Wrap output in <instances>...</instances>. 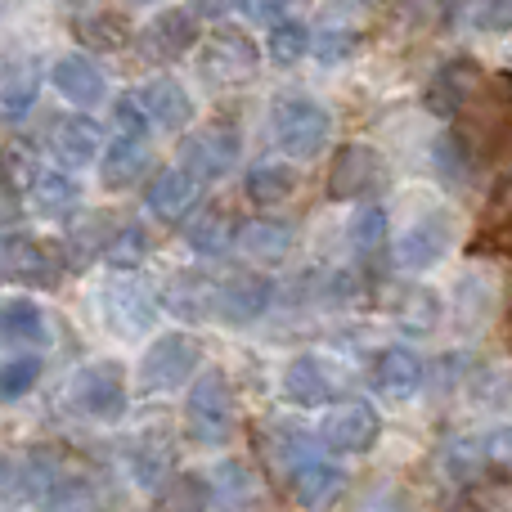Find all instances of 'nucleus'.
<instances>
[{"label": "nucleus", "instance_id": "obj_1", "mask_svg": "<svg viewBox=\"0 0 512 512\" xmlns=\"http://www.w3.org/2000/svg\"><path fill=\"white\" fill-rule=\"evenodd\" d=\"M270 122H274L279 149L301 162L319 158V153L328 149V140H333V117H328V108L315 104L310 95H301V90H288V95L274 99Z\"/></svg>", "mask_w": 512, "mask_h": 512}, {"label": "nucleus", "instance_id": "obj_2", "mask_svg": "<svg viewBox=\"0 0 512 512\" xmlns=\"http://www.w3.org/2000/svg\"><path fill=\"white\" fill-rule=\"evenodd\" d=\"M234 423H239V414H234L230 382H225L221 373H203V378L194 382V391H189V405H185L189 436H194L198 445H212L216 450V445H230Z\"/></svg>", "mask_w": 512, "mask_h": 512}, {"label": "nucleus", "instance_id": "obj_3", "mask_svg": "<svg viewBox=\"0 0 512 512\" xmlns=\"http://www.w3.org/2000/svg\"><path fill=\"white\" fill-rule=\"evenodd\" d=\"M256 68H261V50H256L252 36L239 32V27H221V32L207 41V50L198 54V72H203V81L216 90L248 86L256 77Z\"/></svg>", "mask_w": 512, "mask_h": 512}, {"label": "nucleus", "instance_id": "obj_4", "mask_svg": "<svg viewBox=\"0 0 512 512\" xmlns=\"http://www.w3.org/2000/svg\"><path fill=\"white\" fill-rule=\"evenodd\" d=\"M239 153H243V135L234 122H207V126H198L194 135L180 140V162H185V171L198 185L230 176Z\"/></svg>", "mask_w": 512, "mask_h": 512}, {"label": "nucleus", "instance_id": "obj_5", "mask_svg": "<svg viewBox=\"0 0 512 512\" xmlns=\"http://www.w3.org/2000/svg\"><path fill=\"white\" fill-rule=\"evenodd\" d=\"M68 400H72V409L86 414V418H104V423L122 418L126 414V373H122V364L95 360V364H86V369H77L72 382H68Z\"/></svg>", "mask_w": 512, "mask_h": 512}, {"label": "nucleus", "instance_id": "obj_6", "mask_svg": "<svg viewBox=\"0 0 512 512\" xmlns=\"http://www.w3.org/2000/svg\"><path fill=\"white\" fill-rule=\"evenodd\" d=\"M382 436V414L369 400H342L324 414L319 423V441L328 454H369Z\"/></svg>", "mask_w": 512, "mask_h": 512}, {"label": "nucleus", "instance_id": "obj_7", "mask_svg": "<svg viewBox=\"0 0 512 512\" xmlns=\"http://www.w3.org/2000/svg\"><path fill=\"white\" fill-rule=\"evenodd\" d=\"M198 364H203V346H198L194 337H185V333H167V337H158V342L144 351L140 382L149 391H176V387H185V382L194 378Z\"/></svg>", "mask_w": 512, "mask_h": 512}, {"label": "nucleus", "instance_id": "obj_8", "mask_svg": "<svg viewBox=\"0 0 512 512\" xmlns=\"http://www.w3.org/2000/svg\"><path fill=\"white\" fill-rule=\"evenodd\" d=\"M387 185V162L369 144H342L328 171V198L333 203H351V198H369Z\"/></svg>", "mask_w": 512, "mask_h": 512}, {"label": "nucleus", "instance_id": "obj_9", "mask_svg": "<svg viewBox=\"0 0 512 512\" xmlns=\"http://www.w3.org/2000/svg\"><path fill=\"white\" fill-rule=\"evenodd\" d=\"M481 86H486L481 63L459 54V59H450L445 68H436V77L427 81V108H432L436 117H445V122H454V117H463V108L481 95Z\"/></svg>", "mask_w": 512, "mask_h": 512}, {"label": "nucleus", "instance_id": "obj_10", "mask_svg": "<svg viewBox=\"0 0 512 512\" xmlns=\"http://www.w3.org/2000/svg\"><path fill=\"white\" fill-rule=\"evenodd\" d=\"M104 315L117 333H149L158 319V288H149L135 274H117L104 288Z\"/></svg>", "mask_w": 512, "mask_h": 512}, {"label": "nucleus", "instance_id": "obj_11", "mask_svg": "<svg viewBox=\"0 0 512 512\" xmlns=\"http://www.w3.org/2000/svg\"><path fill=\"white\" fill-rule=\"evenodd\" d=\"M216 301V315L225 319V324H252V319H261L265 310H270L274 301V283L265 279V274H234V279H225L221 288L212 292Z\"/></svg>", "mask_w": 512, "mask_h": 512}, {"label": "nucleus", "instance_id": "obj_12", "mask_svg": "<svg viewBox=\"0 0 512 512\" xmlns=\"http://www.w3.org/2000/svg\"><path fill=\"white\" fill-rule=\"evenodd\" d=\"M140 45H144L149 59H162V63L185 59V54L198 45V14H189V9H180V5L162 9V14L144 27Z\"/></svg>", "mask_w": 512, "mask_h": 512}, {"label": "nucleus", "instance_id": "obj_13", "mask_svg": "<svg viewBox=\"0 0 512 512\" xmlns=\"http://www.w3.org/2000/svg\"><path fill=\"white\" fill-rule=\"evenodd\" d=\"M45 149L63 162V167H86L99 158L104 149V135L90 117H50V131H45Z\"/></svg>", "mask_w": 512, "mask_h": 512}, {"label": "nucleus", "instance_id": "obj_14", "mask_svg": "<svg viewBox=\"0 0 512 512\" xmlns=\"http://www.w3.org/2000/svg\"><path fill=\"white\" fill-rule=\"evenodd\" d=\"M423 382H427V364H423V355L409 351V346H387V351L373 360V387L387 400L414 396Z\"/></svg>", "mask_w": 512, "mask_h": 512}, {"label": "nucleus", "instance_id": "obj_15", "mask_svg": "<svg viewBox=\"0 0 512 512\" xmlns=\"http://www.w3.org/2000/svg\"><path fill=\"white\" fill-rule=\"evenodd\" d=\"M135 95H140V108H144L153 131H158V126L162 131H180V126L194 122V99H189V90L180 86V81L158 77L144 90H135Z\"/></svg>", "mask_w": 512, "mask_h": 512}, {"label": "nucleus", "instance_id": "obj_16", "mask_svg": "<svg viewBox=\"0 0 512 512\" xmlns=\"http://www.w3.org/2000/svg\"><path fill=\"white\" fill-rule=\"evenodd\" d=\"M315 54H319V63H342V59H351L355 50L364 45V18L355 14L351 5H333L324 14V23H319V32H315Z\"/></svg>", "mask_w": 512, "mask_h": 512}, {"label": "nucleus", "instance_id": "obj_17", "mask_svg": "<svg viewBox=\"0 0 512 512\" xmlns=\"http://www.w3.org/2000/svg\"><path fill=\"white\" fill-rule=\"evenodd\" d=\"M450 252V221L445 216H423L418 225H409L396 243V265L405 270H427L436 265L441 256Z\"/></svg>", "mask_w": 512, "mask_h": 512}, {"label": "nucleus", "instance_id": "obj_18", "mask_svg": "<svg viewBox=\"0 0 512 512\" xmlns=\"http://www.w3.org/2000/svg\"><path fill=\"white\" fill-rule=\"evenodd\" d=\"M5 265H9V279L32 283V288H54L59 274H63L59 252L45 248V243H36V239H9Z\"/></svg>", "mask_w": 512, "mask_h": 512}, {"label": "nucleus", "instance_id": "obj_19", "mask_svg": "<svg viewBox=\"0 0 512 512\" xmlns=\"http://www.w3.org/2000/svg\"><path fill=\"white\" fill-rule=\"evenodd\" d=\"M144 203H149V212L158 216V221H185L189 207L198 203V180L189 176L185 167L158 171V176L149 180V194H144Z\"/></svg>", "mask_w": 512, "mask_h": 512}, {"label": "nucleus", "instance_id": "obj_20", "mask_svg": "<svg viewBox=\"0 0 512 512\" xmlns=\"http://www.w3.org/2000/svg\"><path fill=\"white\" fill-rule=\"evenodd\" d=\"M382 306L405 328H414V333H427L441 319V297L432 288H418V283H387L382 288Z\"/></svg>", "mask_w": 512, "mask_h": 512}, {"label": "nucleus", "instance_id": "obj_21", "mask_svg": "<svg viewBox=\"0 0 512 512\" xmlns=\"http://www.w3.org/2000/svg\"><path fill=\"white\" fill-rule=\"evenodd\" d=\"M50 81H54V90L77 108H95L99 99H104V72H99L86 54H68V59H59L54 72H50Z\"/></svg>", "mask_w": 512, "mask_h": 512}, {"label": "nucleus", "instance_id": "obj_22", "mask_svg": "<svg viewBox=\"0 0 512 512\" xmlns=\"http://www.w3.org/2000/svg\"><path fill=\"white\" fill-rule=\"evenodd\" d=\"M288 481H292V495H297L301 504H324L328 495L342 490L346 477H342V468H333L319 450H310L288 468Z\"/></svg>", "mask_w": 512, "mask_h": 512}, {"label": "nucleus", "instance_id": "obj_23", "mask_svg": "<svg viewBox=\"0 0 512 512\" xmlns=\"http://www.w3.org/2000/svg\"><path fill=\"white\" fill-rule=\"evenodd\" d=\"M292 248V225L274 221V216H256L239 230V252L256 265H279Z\"/></svg>", "mask_w": 512, "mask_h": 512}, {"label": "nucleus", "instance_id": "obj_24", "mask_svg": "<svg viewBox=\"0 0 512 512\" xmlns=\"http://www.w3.org/2000/svg\"><path fill=\"white\" fill-rule=\"evenodd\" d=\"M149 144H144V135H122V140L113 144V149L99 158V176H104L108 189H131L135 180L149 171Z\"/></svg>", "mask_w": 512, "mask_h": 512}, {"label": "nucleus", "instance_id": "obj_25", "mask_svg": "<svg viewBox=\"0 0 512 512\" xmlns=\"http://www.w3.org/2000/svg\"><path fill=\"white\" fill-rule=\"evenodd\" d=\"M0 346H50V324L36 301H0Z\"/></svg>", "mask_w": 512, "mask_h": 512}, {"label": "nucleus", "instance_id": "obj_26", "mask_svg": "<svg viewBox=\"0 0 512 512\" xmlns=\"http://www.w3.org/2000/svg\"><path fill=\"white\" fill-rule=\"evenodd\" d=\"M283 396L301 409L328 405V396H333V373H328L315 355H301V360H292L288 373H283Z\"/></svg>", "mask_w": 512, "mask_h": 512}, {"label": "nucleus", "instance_id": "obj_27", "mask_svg": "<svg viewBox=\"0 0 512 512\" xmlns=\"http://www.w3.org/2000/svg\"><path fill=\"white\" fill-rule=\"evenodd\" d=\"M72 32H77V41L86 45V50H122V45L131 41V23H126V14H113V9L81 14L77 23H72Z\"/></svg>", "mask_w": 512, "mask_h": 512}, {"label": "nucleus", "instance_id": "obj_28", "mask_svg": "<svg viewBox=\"0 0 512 512\" xmlns=\"http://www.w3.org/2000/svg\"><path fill=\"white\" fill-rule=\"evenodd\" d=\"M117 216L113 212H90L86 221H77L72 225V234H68V256L77 265H86V261H95V256H104L108 248V239L117 234Z\"/></svg>", "mask_w": 512, "mask_h": 512}, {"label": "nucleus", "instance_id": "obj_29", "mask_svg": "<svg viewBox=\"0 0 512 512\" xmlns=\"http://www.w3.org/2000/svg\"><path fill=\"white\" fill-rule=\"evenodd\" d=\"M36 90H41V63L36 59H9L5 68H0V104L9 108V113H23L27 104L36 99Z\"/></svg>", "mask_w": 512, "mask_h": 512}, {"label": "nucleus", "instance_id": "obj_30", "mask_svg": "<svg viewBox=\"0 0 512 512\" xmlns=\"http://www.w3.org/2000/svg\"><path fill=\"white\" fill-rule=\"evenodd\" d=\"M212 292L216 288L203 274H176V279L162 288V301H167V310L180 319H203L207 310H212Z\"/></svg>", "mask_w": 512, "mask_h": 512}, {"label": "nucleus", "instance_id": "obj_31", "mask_svg": "<svg viewBox=\"0 0 512 512\" xmlns=\"http://www.w3.org/2000/svg\"><path fill=\"white\" fill-rule=\"evenodd\" d=\"M185 239H189V248H194V252H203V256H221L225 248H230V239H234V221H230V212H221V207H207V212H198L194 221H189Z\"/></svg>", "mask_w": 512, "mask_h": 512}, {"label": "nucleus", "instance_id": "obj_32", "mask_svg": "<svg viewBox=\"0 0 512 512\" xmlns=\"http://www.w3.org/2000/svg\"><path fill=\"white\" fill-rule=\"evenodd\" d=\"M297 189V171L288 167V162H256V167L248 171V198L252 203H283V198Z\"/></svg>", "mask_w": 512, "mask_h": 512}, {"label": "nucleus", "instance_id": "obj_33", "mask_svg": "<svg viewBox=\"0 0 512 512\" xmlns=\"http://www.w3.org/2000/svg\"><path fill=\"white\" fill-rule=\"evenodd\" d=\"M27 194H36V207H41L45 216H72L81 203V189L72 185L63 171H36L32 189Z\"/></svg>", "mask_w": 512, "mask_h": 512}, {"label": "nucleus", "instance_id": "obj_34", "mask_svg": "<svg viewBox=\"0 0 512 512\" xmlns=\"http://www.w3.org/2000/svg\"><path fill=\"white\" fill-rule=\"evenodd\" d=\"M432 162H436V176H441L445 185H463V180L477 171V153L468 149V140H463L459 131L441 135V140L432 144Z\"/></svg>", "mask_w": 512, "mask_h": 512}, {"label": "nucleus", "instance_id": "obj_35", "mask_svg": "<svg viewBox=\"0 0 512 512\" xmlns=\"http://www.w3.org/2000/svg\"><path fill=\"white\" fill-rule=\"evenodd\" d=\"M310 50V32L301 18H283V23H270V36H265V54H270V63H279V68H292V63H301Z\"/></svg>", "mask_w": 512, "mask_h": 512}, {"label": "nucleus", "instance_id": "obj_36", "mask_svg": "<svg viewBox=\"0 0 512 512\" xmlns=\"http://www.w3.org/2000/svg\"><path fill=\"white\" fill-rule=\"evenodd\" d=\"M212 499V481L203 477H167L158 486V508H207Z\"/></svg>", "mask_w": 512, "mask_h": 512}, {"label": "nucleus", "instance_id": "obj_37", "mask_svg": "<svg viewBox=\"0 0 512 512\" xmlns=\"http://www.w3.org/2000/svg\"><path fill=\"white\" fill-rule=\"evenodd\" d=\"M144 252H149V234H144L140 225H117V234L104 248V261L113 265V270H135V265L144 261Z\"/></svg>", "mask_w": 512, "mask_h": 512}, {"label": "nucleus", "instance_id": "obj_38", "mask_svg": "<svg viewBox=\"0 0 512 512\" xmlns=\"http://www.w3.org/2000/svg\"><path fill=\"white\" fill-rule=\"evenodd\" d=\"M131 468H135V481L149 490H158L162 481L171 477V445L167 441H149L131 454Z\"/></svg>", "mask_w": 512, "mask_h": 512}, {"label": "nucleus", "instance_id": "obj_39", "mask_svg": "<svg viewBox=\"0 0 512 512\" xmlns=\"http://www.w3.org/2000/svg\"><path fill=\"white\" fill-rule=\"evenodd\" d=\"M382 243H387V212L373 203L360 207L351 221V248L360 256H373V252H382Z\"/></svg>", "mask_w": 512, "mask_h": 512}, {"label": "nucleus", "instance_id": "obj_40", "mask_svg": "<svg viewBox=\"0 0 512 512\" xmlns=\"http://www.w3.org/2000/svg\"><path fill=\"white\" fill-rule=\"evenodd\" d=\"M41 378V360L36 355H18V360H0V405L5 400H18L36 387Z\"/></svg>", "mask_w": 512, "mask_h": 512}, {"label": "nucleus", "instance_id": "obj_41", "mask_svg": "<svg viewBox=\"0 0 512 512\" xmlns=\"http://www.w3.org/2000/svg\"><path fill=\"white\" fill-rule=\"evenodd\" d=\"M32 180H36V167H32V158H27L23 149H5L0 153V189L5 194H27L32 189Z\"/></svg>", "mask_w": 512, "mask_h": 512}, {"label": "nucleus", "instance_id": "obj_42", "mask_svg": "<svg viewBox=\"0 0 512 512\" xmlns=\"http://www.w3.org/2000/svg\"><path fill=\"white\" fill-rule=\"evenodd\" d=\"M243 14L270 27V23H283V18H297L301 0H243Z\"/></svg>", "mask_w": 512, "mask_h": 512}, {"label": "nucleus", "instance_id": "obj_43", "mask_svg": "<svg viewBox=\"0 0 512 512\" xmlns=\"http://www.w3.org/2000/svg\"><path fill=\"white\" fill-rule=\"evenodd\" d=\"M113 113H117V122H122V131H126V135H149V131H153L149 117H144V108H140V95H135V90H131V95L117 99Z\"/></svg>", "mask_w": 512, "mask_h": 512}, {"label": "nucleus", "instance_id": "obj_44", "mask_svg": "<svg viewBox=\"0 0 512 512\" xmlns=\"http://www.w3.org/2000/svg\"><path fill=\"white\" fill-rule=\"evenodd\" d=\"M477 27L481 32H504L508 27V0H477Z\"/></svg>", "mask_w": 512, "mask_h": 512}, {"label": "nucleus", "instance_id": "obj_45", "mask_svg": "<svg viewBox=\"0 0 512 512\" xmlns=\"http://www.w3.org/2000/svg\"><path fill=\"white\" fill-rule=\"evenodd\" d=\"M221 477H225V490H230L234 499H248L252 495V472L243 468V463H225Z\"/></svg>", "mask_w": 512, "mask_h": 512}, {"label": "nucleus", "instance_id": "obj_46", "mask_svg": "<svg viewBox=\"0 0 512 512\" xmlns=\"http://www.w3.org/2000/svg\"><path fill=\"white\" fill-rule=\"evenodd\" d=\"M189 14H203V18H225V14H230V0H189Z\"/></svg>", "mask_w": 512, "mask_h": 512}, {"label": "nucleus", "instance_id": "obj_47", "mask_svg": "<svg viewBox=\"0 0 512 512\" xmlns=\"http://www.w3.org/2000/svg\"><path fill=\"white\" fill-rule=\"evenodd\" d=\"M140 5H153V0H140Z\"/></svg>", "mask_w": 512, "mask_h": 512}]
</instances>
